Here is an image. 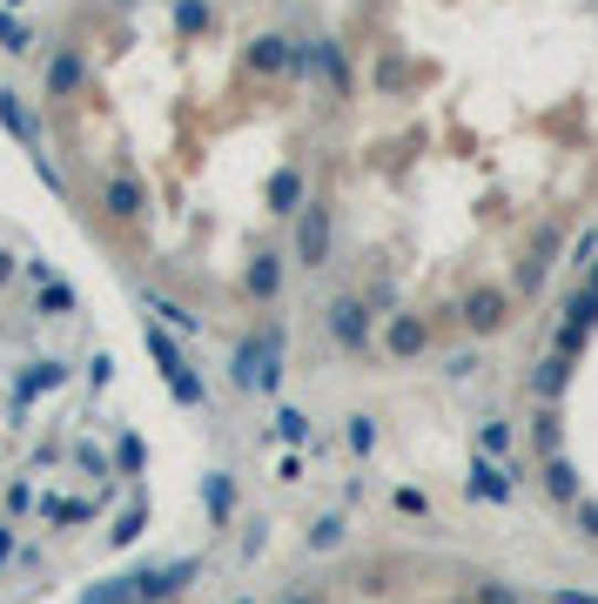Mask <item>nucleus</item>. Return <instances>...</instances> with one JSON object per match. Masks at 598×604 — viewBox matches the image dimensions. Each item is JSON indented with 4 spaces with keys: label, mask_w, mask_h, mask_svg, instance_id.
<instances>
[{
    "label": "nucleus",
    "mask_w": 598,
    "mask_h": 604,
    "mask_svg": "<svg viewBox=\"0 0 598 604\" xmlns=\"http://www.w3.org/2000/svg\"><path fill=\"white\" fill-rule=\"evenodd\" d=\"M329 336H336V350L364 357L370 350V303L364 296H336L329 303Z\"/></svg>",
    "instance_id": "3"
},
{
    "label": "nucleus",
    "mask_w": 598,
    "mask_h": 604,
    "mask_svg": "<svg viewBox=\"0 0 598 604\" xmlns=\"http://www.w3.org/2000/svg\"><path fill=\"white\" fill-rule=\"evenodd\" d=\"M591 283H598V263H591Z\"/></svg>",
    "instance_id": "34"
},
{
    "label": "nucleus",
    "mask_w": 598,
    "mask_h": 604,
    "mask_svg": "<svg viewBox=\"0 0 598 604\" xmlns=\"http://www.w3.org/2000/svg\"><path fill=\"white\" fill-rule=\"evenodd\" d=\"M323 255H329V209L310 202V209L296 215V263H303V269H323Z\"/></svg>",
    "instance_id": "7"
},
{
    "label": "nucleus",
    "mask_w": 598,
    "mask_h": 604,
    "mask_svg": "<svg viewBox=\"0 0 598 604\" xmlns=\"http://www.w3.org/2000/svg\"><path fill=\"white\" fill-rule=\"evenodd\" d=\"M558 444H565V416H558V403H538V416H532V451H538V464L558 457Z\"/></svg>",
    "instance_id": "16"
},
{
    "label": "nucleus",
    "mask_w": 598,
    "mask_h": 604,
    "mask_svg": "<svg viewBox=\"0 0 598 604\" xmlns=\"http://www.w3.org/2000/svg\"><path fill=\"white\" fill-rule=\"evenodd\" d=\"M148 357L161 363V377H168V390H176V403H202V383H196L189 357L176 350V336H168L161 322H148Z\"/></svg>",
    "instance_id": "2"
},
{
    "label": "nucleus",
    "mask_w": 598,
    "mask_h": 604,
    "mask_svg": "<svg viewBox=\"0 0 598 604\" xmlns=\"http://www.w3.org/2000/svg\"><path fill=\"white\" fill-rule=\"evenodd\" d=\"M565 390H571V357H538L532 363V396L538 403H558Z\"/></svg>",
    "instance_id": "11"
},
{
    "label": "nucleus",
    "mask_w": 598,
    "mask_h": 604,
    "mask_svg": "<svg viewBox=\"0 0 598 604\" xmlns=\"http://www.w3.org/2000/svg\"><path fill=\"white\" fill-rule=\"evenodd\" d=\"M464 497H471V504H511V470H504L497 457H471Z\"/></svg>",
    "instance_id": "9"
},
{
    "label": "nucleus",
    "mask_w": 598,
    "mask_h": 604,
    "mask_svg": "<svg viewBox=\"0 0 598 604\" xmlns=\"http://www.w3.org/2000/svg\"><path fill=\"white\" fill-rule=\"evenodd\" d=\"M344 544V517H316L310 524V551H336Z\"/></svg>",
    "instance_id": "24"
},
{
    "label": "nucleus",
    "mask_w": 598,
    "mask_h": 604,
    "mask_svg": "<svg viewBox=\"0 0 598 604\" xmlns=\"http://www.w3.org/2000/svg\"><path fill=\"white\" fill-rule=\"evenodd\" d=\"M538 477H545V490H552L558 504H578V497H585V477H578V464H571L565 451H558V457H545V464H538Z\"/></svg>",
    "instance_id": "12"
},
{
    "label": "nucleus",
    "mask_w": 598,
    "mask_h": 604,
    "mask_svg": "<svg viewBox=\"0 0 598 604\" xmlns=\"http://www.w3.org/2000/svg\"><path fill=\"white\" fill-rule=\"evenodd\" d=\"M478 457H497V464L511 457V430H504L497 416H484V423H478Z\"/></svg>",
    "instance_id": "19"
},
{
    "label": "nucleus",
    "mask_w": 598,
    "mask_h": 604,
    "mask_svg": "<svg viewBox=\"0 0 598 604\" xmlns=\"http://www.w3.org/2000/svg\"><path fill=\"white\" fill-rule=\"evenodd\" d=\"M598 263V229H578V242H571V269H591Z\"/></svg>",
    "instance_id": "28"
},
{
    "label": "nucleus",
    "mask_w": 598,
    "mask_h": 604,
    "mask_svg": "<svg viewBox=\"0 0 598 604\" xmlns=\"http://www.w3.org/2000/svg\"><path fill=\"white\" fill-rule=\"evenodd\" d=\"M102 209H108L115 222H135V215L148 209V189H141L135 176H108V189H102Z\"/></svg>",
    "instance_id": "10"
},
{
    "label": "nucleus",
    "mask_w": 598,
    "mask_h": 604,
    "mask_svg": "<svg viewBox=\"0 0 598 604\" xmlns=\"http://www.w3.org/2000/svg\"><path fill=\"white\" fill-rule=\"evenodd\" d=\"M8 8H28V0H8Z\"/></svg>",
    "instance_id": "33"
},
{
    "label": "nucleus",
    "mask_w": 598,
    "mask_h": 604,
    "mask_svg": "<svg viewBox=\"0 0 598 604\" xmlns=\"http://www.w3.org/2000/svg\"><path fill=\"white\" fill-rule=\"evenodd\" d=\"M458 316H464L471 336H497V329H511V296L484 283V289H471V296L458 303Z\"/></svg>",
    "instance_id": "5"
},
{
    "label": "nucleus",
    "mask_w": 598,
    "mask_h": 604,
    "mask_svg": "<svg viewBox=\"0 0 598 604\" xmlns=\"http://www.w3.org/2000/svg\"><path fill=\"white\" fill-rule=\"evenodd\" d=\"M397 510L403 517H423V510H431V497H423V490H397Z\"/></svg>",
    "instance_id": "29"
},
{
    "label": "nucleus",
    "mask_w": 598,
    "mask_h": 604,
    "mask_svg": "<svg viewBox=\"0 0 598 604\" xmlns=\"http://www.w3.org/2000/svg\"><path fill=\"white\" fill-rule=\"evenodd\" d=\"M81 81H88V67H81V54H74V47H61V54L48 61V95H54V102H67V95L81 88Z\"/></svg>",
    "instance_id": "14"
},
{
    "label": "nucleus",
    "mask_w": 598,
    "mask_h": 604,
    "mask_svg": "<svg viewBox=\"0 0 598 604\" xmlns=\"http://www.w3.org/2000/svg\"><path fill=\"white\" fill-rule=\"evenodd\" d=\"M276 437L283 444H310V416L303 410H276Z\"/></svg>",
    "instance_id": "26"
},
{
    "label": "nucleus",
    "mask_w": 598,
    "mask_h": 604,
    "mask_svg": "<svg viewBox=\"0 0 598 604\" xmlns=\"http://www.w3.org/2000/svg\"><path fill=\"white\" fill-rule=\"evenodd\" d=\"M229 510H235V484H229V477L216 470V477H209V517H216V524H222Z\"/></svg>",
    "instance_id": "25"
},
{
    "label": "nucleus",
    "mask_w": 598,
    "mask_h": 604,
    "mask_svg": "<svg viewBox=\"0 0 598 604\" xmlns=\"http://www.w3.org/2000/svg\"><path fill=\"white\" fill-rule=\"evenodd\" d=\"M558 329H578V336H591V329H598V283H585V289L565 303V322H558Z\"/></svg>",
    "instance_id": "17"
},
{
    "label": "nucleus",
    "mask_w": 598,
    "mask_h": 604,
    "mask_svg": "<svg viewBox=\"0 0 598 604\" xmlns=\"http://www.w3.org/2000/svg\"><path fill=\"white\" fill-rule=\"evenodd\" d=\"M552 604H598L591 591H552Z\"/></svg>",
    "instance_id": "31"
},
{
    "label": "nucleus",
    "mask_w": 598,
    "mask_h": 604,
    "mask_svg": "<svg viewBox=\"0 0 598 604\" xmlns=\"http://www.w3.org/2000/svg\"><path fill=\"white\" fill-rule=\"evenodd\" d=\"M148 316H161V329H182V336H196V329H202V316H196V309H182L176 296H148Z\"/></svg>",
    "instance_id": "18"
},
{
    "label": "nucleus",
    "mask_w": 598,
    "mask_h": 604,
    "mask_svg": "<svg viewBox=\"0 0 598 604\" xmlns=\"http://www.w3.org/2000/svg\"><path fill=\"white\" fill-rule=\"evenodd\" d=\"M571 517H578V538H585V544H598V497H578V504H571Z\"/></svg>",
    "instance_id": "27"
},
{
    "label": "nucleus",
    "mask_w": 598,
    "mask_h": 604,
    "mask_svg": "<svg viewBox=\"0 0 598 604\" xmlns=\"http://www.w3.org/2000/svg\"><path fill=\"white\" fill-rule=\"evenodd\" d=\"M242 283H249V296H255V303H276V296H283V255H255Z\"/></svg>",
    "instance_id": "15"
},
{
    "label": "nucleus",
    "mask_w": 598,
    "mask_h": 604,
    "mask_svg": "<svg viewBox=\"0 0 598 604\" xmlns=\"http://www.w3.org/2000/svg\"><path fill=\"white\" fill-rule=\"evenodd\" d=\"M0 47H8V54H34V34H28L8 8H0Z\"/></svg>",
    "instance_id": "23"
},
{
    "label": "nucleus",
    "mask_w": 598,
    "mask_h": 604,
    "mask_svg": "<svg viewBox=\"0 0 598 604\" xmlns=\"http://www.w3.org/2000/svg\"><path fill=\"white\" fill-rule=\"evenodd\" d=\"M283 383V336H249L235 350V390H276Z\"/></svg>",
    "instance_id": "1"
},
{
    "label": "nucleus",
    "mask_w": 598,
    "mask_h": 604,
    "mask_svg": "<svg viewBox=\"0 0 598 604\" xmlns=\"http://www.w3.org/2000/svg\"><path fill=\"white\" fill-rule=\"evenodd\" d=\"M249 67L255 74H303V41H290V34H255L249 41Z\"/></svg>",
    "instance_id": "6"
},
{
    "label": "nucleus",
    "mask_w": 598,
    "mask_h": 604,
    "mask_svg": "<svg viewBox=\"0 0 598 604\" xmlns=\"http://www.w3.org/2000/svg\"><path fill=\"white\" fill-rule=\"evenodd\" d=\"M176 28L182 34H209L216 28V8H209V0H176Z\"/></svg>",
    "instance_id": "20"
},
{
    "label": "nucleus",
    "mask_w": 598,
    "mask_h": 604,
    "mask_svg": "<svg viewBox=\"0 0 598 604\" xmlns=\"http://www.w3.org/2000/svg\"><path fill=\"white\" fill-rule=\"evenodd\" d=\"M478 604H525V597L511 591V584H484V591H478Z\"/></svg>",
    "instance_id": "30"
},
{
    "label": "nucleus",
    "mask_w": 598,
    "mask_h": 604,
    "mask_svg": "<svg viewBox=\"0 0 598 604\" xmlns=\"http://www.w3.org/2000/svg\"><path fill=\"white\" fill-rule=\"evenodd\" d=\"M0 121H8V128L28 141V148H41V141H34V121H28V108H21V95H0Z\"/></svg>",
    "instance_id": "22"
},
{
    "label": "nucleus",
    "mask_w": 598,
    "mask_h": 604,
    "mask_svg": "<svg viewBox=\"0 0 598 604\" xmlns=\"http://www.w3.org/2000/svg\"><path fill=\"white\" fill-rule=\"evenodd\" d=\"M303 74H316V81H329V95L344 102L350 95V61H344V41H329V34H316V41H303Z\"/></svg>",
    "instance_id": "4"
},
{
    "label": "nucleus",
    "mask_w": 598,
    "mask_h": 604,
    "mask_svg": "<svg viewBox=\"0 0 598 604\" xmlns=\"http://www.w3.org/2000/svg\"><path fill=\"white\" fill-rule=\"evenodd\" d=\"M303 168H276L270 176V215H303Z\"/></svg>",
    "instance_id": "13"
},
{
    "label": "nucleus",
    "mask_w": 598,
    "mask_h": 604,
    "mask_svg": "<svg viewBox=\"0 0 598 604\" xmlns=\"http://www.w3.org/2000/svg\"><path fill=\"white\" fill-rule=\"evenodd\" d=\"M384 350H390L397 363H417L423 350H431V322H423V316H390V322H384Z\"/></svg>",
    "instance_id": "8"
},
{
    "label": "nucleus",
    "mask_w": 598,
    "mask_h": 604,
    "mask_svg": "<svg viewBox=\"0 0 598 604\" xmlns=\"http://www.w3.org/2000/svg\"><path fill=\"white\" fill-rule=\"evenodd\" d=\"M344 444H350L357 457H370V451H377V416H364V410H357V416H350V430H344Z\"/></svg>",
    "instance_id": "21"
},
{
    "label": "nucleus",
    "mask_w": 598,
    "mask_h": 604,
    "mask_svg": "<svg viewBox=\"0 0 598 604\" xmlns=\"http://www.w3.org/2000/svg\"><path fill=\"white\" fill-rule=\"evenodd\" d=\"M283 604H323V597H310V591H296V597H283Z\"/></svg>",
    "instance_id": "32"
}]
</instances>
